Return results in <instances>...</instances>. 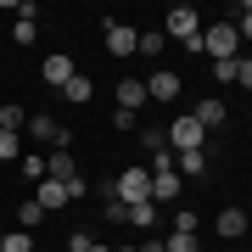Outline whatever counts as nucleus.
<instances>
[{"label": "nucleus", "mask_w": 252, "mask_h": 252, "mask_svg": "<svg viewBox=\"0 0 252 252\" xmlns=\"http://www.w3.org/2000/svg\"><path fill=\"white\" fill-rule=\"evenodd\" d=\"M112 196L124 202V207H135V202H152V168H146V162L124 168V174L112 180Z\"/></svg>", "instance_id": "f257e3e1"}, {"label": "nucleus", "mask_w": 252, "mask_h": 252, "mask_svg": "<svg viewBox=\"0 0 252 252\" xmlns=\"http://www.w3.org/2000/svg\"><path fill=\"white\" fill-rule=\"evenodd\" d=\"M202 51L213 56V62H235V51H241L235 23H213V28H202Z\"/></svg>", "instance_id": "f03ea898"}, {"label": "nucleus", "mask_w": 252, "mask_h": 252, "mask_svg": "<svg viewBox=\"0 0 252 252\" xmlns=\"http://www.w3.org/2000/svg\"><path fill=\"white\" fill-rule=\"evenodd\" d=\"M162 34H168V39H185L190 51H202V17H196V6H174L168 23H162Z\"/></svg>", "instance_id": "7ed1b4c3"}, {"label": "nucleus", "mask_w": 252, "mask_h": 252, "mask_svg": "<svg viewBox=\"0 0 252 252\" xmlns=\"http://www.w3.org/2000/svg\"><path fill=\"white\" fill-rule=\"evenodd\" d=\"M202 140H207V129H202L190 112H180V118L168 124V146H174V152H202Z\"/></svg>", "instance_id": "20e7f679"}, {"label": "nucleus", "mask_w": 252, "mask_h": 252, "mask_svg": "<svg viewBox=\"0 0 252 252\" xmlns=\"http://www.w3.org/2000/svg\"><path fill=\"white\" fill-rule=\"evenodd\" d=\"M107 51L112 56H135L140 51V28L135 23H107Z\"/></svg>", "instance_id": "39448f33"}, {"label": "nucleus", "mask_w": 252, "mask_h": 252, "mask_svg": "<svg viewBox=\"0 0 252 252\" xmlns=\"http://www.w3.org/2000/svg\"><path fill=\"white\" fill-rule=\"evenodd\" d=\"M23 129H28V135H34V140H51V146H67V140H73V135H67L62 124H56L51 112H34V118H28Z\"/></svg>", "instance_id": "423d86ee"}, {"label": "nucleus", "mask_w": 252, "mask_h": 252, "mask_svg": "<svg viewBox=\"0 0 252 252\" xmlns=\"http://www.w3.org/2000/svg\"><path fill=\"white\" fill-rule=\"evenodd\" d=\"M146 101H180V73L157 67L152 79H146Z\"/></svg>", "instance_id": "0eeeda50"}, {"label": "nucleus", "mask_w": 252, "mask_h": 252, "mask_svg": "<svg viewBox=\"0 0 252 252\" xmlns=\"http://www.w3.org/2000/svg\"><path fill=\"white\" fill-rule=\"evenodd\" d=\"M213 224H219V241H241L252 219L241 213V207H219V219H213Z\"/></svg>", "instance_id": "6e6552de"}, {"label": "nucleus", "mask_w": 252, "mask_h": 252, "mask_svg": "<svg viewBox=\"0 0 252 252\" xmlns=\"http://www.w3.org/2000/svg\"><path fill=\"white\" fill-rule=\"evenodd\" d=\"M45 180H79V162H73V152H67V146H56V152L45 157Z\"/></svg>", "instance_id": "1a4fd4ad"}, {"label": "nucleus", "mask_w": 252, "mask_h": 252, "mask_svg": "<svg viewBox=\"0 0 252 252\" xmlns=\"http://www.w3.org/2000/svg\"><path fill=\"white\" fill-rule=\"evenodd\" d=\"M152 202H180V174L174 168H152Z\"/></svg>", "instance_id": "9d476101"}, {"label": "nucleus", "mask_w": 252, "mask_h": 252, "mask_svg": "<svg viewBox=\"0 0 252 252\" xmlns=\"http://www.w3.org/2000/svg\"><path fill=\"white\" fill-rule=\"evenodd\" d=\"M73 73H79V67H73V56H62V51H56V56H45V84H51V90H62Z\"/></svg>", "instance_id": "9b49d317"}, {"label": "nucleus", "mask_w": 252, "mask_h": 252, "mask_svg": "<svg viewBox=\"0 0 252 252\" xmlns=\"http://www.w3.org/2000/svg\"><path fill=\"white\" fill-rule=\"evenodd\" d=\"M118 107H124V112H140L146 107V79H124V84H118Z\"/></svg>", "instance_id": "f8f14e48"}, {"label": "nucleus", "mask_w": 252, "mask_h": 252, "mask_svg": "<svg viewBox=\"0 0 252 252\" xmlns=\"http://www.w3.org/2000/svg\"><path fill=\"white\" fill-rule=\"evenodd\" d=\"M34 202L51 213V207H67L73 196H67V185H62V180H39V196H34Z\"/></svg>", "instance_id": "ddd939ff"}, {"label": "nucleus", "mask_w": 252, "mask_h": 252, "mask_svg": "<svg viewBox=\"0 0 252 252\" xmlns=\"http://www.w3.org/2000/svg\"><path fill=\"white\" fill-rule=\"evenodd\" d=\"M190 118H196L202 129H224V101H196V112H190Z\"/></svg>", "instance_id": "4468645a"}, {"label": "nucleus", "mask_w": 252, "mask_h": 252, "mask_svg": "<svg viewBox=\"0 0 252 252\" xmlns=\"http://www.w3.org/2000/svg\"><path fill=\"white\" fill-rule=\"evenodd\" d=\"M62 95L73 101V107H84V101H90V95H95V84H90V79H84V73H73V79L62 84Z\"/></svg>", "instance_id": "2eb2a0df"}, {"label": "nucleus", "mask_w": 252, "mask_h": 252, "mask_svg": "<svg viewBox=\"0 0 252 252\" xmlns=\"http://www.w3.org/2000/svg\"><path fill=\"white\" fill-rule=\"evenodd\" d=\"M0 252H34V235L28 230H0Z\"/></svg>", "instance_id": "dca6fc26"}, {"label": "nucleus", "mask_w": 252, "mask_h": 252, "mask_svg": "<svg viewBox=\"0 0 252 252\" xmlns=\"http://www.w3.org/2000/svg\"><path fill=\"white\" fill-rule=\"evenodd\" d=\"M174 174H190V180H202L207 174V152H180V168Z\"/></svg>", "instance_id": "f3484780"}, {"label": "nucleus", "mask_w": 252, "mask_h": 252, "mask_svg": "<svg viewBox=\"0 0 252 252\" xmlns=\"http://www.w3.org/2000/svg\"><path fill=\"white\" fill-rule=\"evenodd\" d=\"M129 224H135V230H152L157 224V202H135V207H129Z\"/></svg>", "instance_id": "a211bd4d"}, {"label": "nucleus", "mask_w": 252, "mask_h": 252, "mask_svg": "<svg viewBox=\"0 0 252 252\" xmlns=\"http://www.w3.org/2000/svg\"><path fill=\"white\" fill-rule=\"evenodd\" d=\"M39 219H45V207H39L34 196H28V202L17 207V230H34V224H39Z\"/></svg>", "instance_id": "6ab92c4d"}, {"label": "nucleus", "mask_w": 252, "mask_h": 252, "mask_svg": "<svg viewBox=\"0 0 252 252\" xmlns=\"http://www.w3.org/2000/svg\"><path fill=\"white\" fill-rule=\"evenodd\" d=\"M11 39H17V45H34V39H39V23L34 17H17V23H11Z\"/></svg>", "instance_id": "aec40b11"}, {"label": "nucleus", "mask_w": 252, "mask_h": 252, "mask_svg": "<svg viewBox=\"0 0 252 252\" xmlns=\"http://www.w3.org/2000/svg\"><path fill=\"white\" fill-rule=\"evenodd\" d=\"M23 124H28V112H23V107H0V129H11V135H23Z\"/></svg>", "instance_id": "412c9836"}, {"label": "nucleus", "mask_w": 252, "mask_h": 252, "mask_svg": "<svg viewBox=\"0 0 252 252\" xmlns=\"http://www.w3.org/2000/svg\"><path fill=\"white\" fill-rule=\"evenodd\" d=\"M162 45H168V34H157V28L140 34V56H162Z\"/></svg>", "instance_id": "4be33fe9"}, {"label": "nucleus", "mask_w": 252, "mask_h": 252, "mask_svg": "<svg viewBox=\"0 0 252 252\" xmlns=\"http://www.w3.org/2000/svg\"><path fill=\"white\" fill-rule=\"evenodd\" d=\"M162 247H168V252H202V241H196V235H180V230H174Z\"/></svg>", "instance_id": "5701e85b"}, {"label": "nucleus", "mask_w": 252, "mask_h": 252, "mask_svg": "<svg viewBox=\"0 0 252 252\" xmlns=\"http://www.w3.org/2000/svg\"><path fill=\"white\" fill-rule=\"evenodd\" d=\"M23 174H28V180H45V157H39V152H23Z\"/></svg>", "instance_id": "b1692460"}, {"label": "nucleus", "mask_w": 252, "mask_h": 252, "mask_svg": "<svg viewBox=\"0 0 252 252\" xmlns=\"http://www.w3.org/2000/svg\"><path fill=\"white\" fill-rule=\"evenodd\" d=\"M0 157H23V135H11V129H0Z\"/></svg>", "instance_id": "393cba45"}, {"label": "nucleus", "mask_w": 252, "mask_h": 252, "mask_svg": "<svg viewBox=\"0 0 252 252\" xmlns=\"http://www.w3.org/2000/svg\"><path fill=\"white\" fill-rule=\"evenodd\" d=\"M101 213H107V224H129V207L118 202V196H107V207H101Z\"/></svg>", "instance_id": "a878e982"}, {"label": "nucleus", "mask_w": 252, "mask_h": 252, "mask_svg": "<svg viewBox=\"0 0 252 252\" xmlns=\"http://www.w3.org/2000/svg\"><path fill=\"white\" fill-rule=\"evenodd\" d=\"M174 230H180V235H196V213H190V207H180V213H174Z\"/></svg>", "instance_id": "bb28decb"}, {"label": "nucleus", "mask_w": 252, "mask_h": 252, "mask_svg": "<svg viewBox=\"0 0 252 252\" xmlns=\"http://www.w3.org/2000/svg\"><path fill=\"white\" fill-rule=\"evenodd\" d=\"M140 146H146V152H152V157H157V152H162V146H168V135H162V129H146V135H140Z\"/></svg>", "instance_id": "cd10ccee"}, {"label": "nucleus", "mask_w": 252, "mask_h": 252, "mask_svg": "<svg viewBox=\"0 0 252 252\" xmlns=\"http://www.w3.org/2000/svg\"><path fill=\"white\" fill-rule=\"evenodd\" d=\"M95 241H90V230H79V235H67V252H90Z\"/></svg>", "instance_id": "c85d7f7f"}, {"label": "nucleus", "mask_w": 252, "mask_h": 252, "mask_svg": "<svg viewBox=\"0 0 252 252\" xmlns=\"http://www.w3.org/2000/svg\"><path fill=\"white\" fill-rule=\"evenodd\" d=\"M213 79L219 84H235V62H213Z\"/></svg>", "instance_id": "c756f323"}, {"label": "nucleus", "mask_w": 252, "mask_h": 252, "mask_svg": "<svg viewBox=\"0 0 252 252\" xmlns=\"http://www.w3.org/2000/svg\"><path fill=\"white\" fill-rule=\"evenodd\" d=\"M235 34H241V39H252V0L241 6V23H235Z\"/></svg>", "instance_id": "7c9ffc66"}, {"label": "nucleus", "mask_w": 252, "mask_h": 252, "mask_svg": "<svg viewBox=\"0 0 252 252\" xmlns=\"http://www.w3.org/2000/svg\"><path fill=\"white\" fill-rule=\"evenodd\" d=\"M235 84H241V90H252V62H235Z\"/></svg>", "instance_id": "2f4dec72"}, {"label": "nucleus", "mask_w": 252, "mask_h": 252, "mask_svg": "<svg viewBox=\"0 0 252 252\" xmlns=\"http://www.w3.org/2000/svg\"><path fill=\"white\" fill-rule=\"evenodd\" d=\"M140 252H168V247H162V241H140Z\"/></svg>", "instance_id": "473e14b6"}, {"label": "nucleus", "mask_w": 252, "mask_h": 252, "mask_svg": "<svg viewBox=\"0 0 252 252\" xmlns=\"http://www.w3.org/2000/svg\"><path fill=\"white\" fill-rule=\"evenodd\" d=\"M112 252H140V241H135V247H112Z\"/></svg>", "instance_id": "72a5a7b5"}, {"label": "nucleus", "mask_w": 252, "mask_h": 252, "mask_svg": "<svg viewBox=\"0 0 252 252\" xmlns=\"http://www.w3.org/2000/svg\"><path fill=\"white\" fill-rule=\"evenodd\" d=\"M90 252H112V247H101V241H95V247H90Z\"/></svg>", "instance_id": "f704fd0d"}]
</instances>
